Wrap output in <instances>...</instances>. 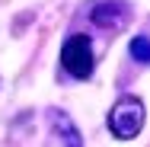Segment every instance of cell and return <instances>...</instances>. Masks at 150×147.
I'll return each mask as SVG.
<instances>
[{
	"label": "cell",
	"mask_w": 150,
	"mask_h": 147,
	"mask_svg": "<svg viewBox=\"0 0 150 147\" xmlns=\"http://www.w3.org/2000/svg\"><path fill=\"white\" fill-rule=\"evenodd\" d=\"M128 51H131V58H134V61L150 64V38H147V35H134L131 45H128Z\"/></svg>",
	"instance_id": "obj_5"
},
{
	"label": "cell",
	"mask_w": 150,
	"mask_h": 147,
	"mask_svg": "<svg viewBox=\"0 0 150 147\" xmlns=\"http://www.w3.org/2000/svg\"><path fill=\"white\" fill-rule=\"evenodd\" d=\"M61 64H64V70H70L74 77H80V80H86L93 74V45L86 35H67L64 38V45H61Z\"/></svg>",
	"instance_id": "obj_2"
},
{
	"label": "cell",
	"mask_w": 150,
	"mask_h": 147,
	"mask_svg": "<svg viewBox=\"0 0 150 147\" xmlns=\"http://www.w3.org/2000/svg\"><path fill=\"white\" fill-rule=\"evenodd\" d=\"M90 19L96 26H125L128 23V13H125V6L112 3V6H96L90 13Z\"/></svg>",
	"instance_id": "obj_4"
},
{
	"label": "cell",
	"mask_w": 150,
	"mask_h": 147,
	"mask_svg": "<svg viewBox=\"0 0 150 147\" xmlns=\"http://www.w3.org/2000/svg\"><path fill=\"white\" fill-rule=\"evenodd\" d=\"M48 118H51V128H54V134L61 138V144H64V147H83L77 125L64 115L61 109H48Z\"/></svg>",
	"instance_id": "obj_3"
},
{
	"label": "cell",
	"mask_w": 150,
	"mask_h": 147,
	"mask_svg": "<svg viewBox=\"0 0 150 147\" xmlns=\"http://www.w3.org/2000/svg\"><path fill=\"white\" fill-rule=\"evenodd\" d=\"M141 128H144V102L137 96H121L109 112V131L121 141H131L141 134Z\"/></svg>",
	"instance_id": "obj_1"
}]
</instances>
